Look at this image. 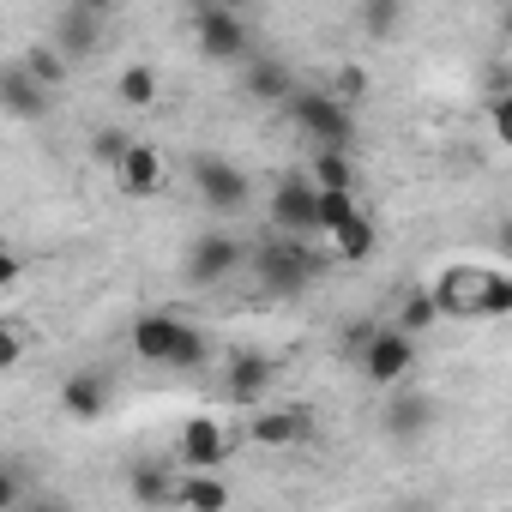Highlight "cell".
Masks as SVG:
<instances>
[{
  "label": "cell",
  "instance_id": "cell-1",
  "mask_svg": "<svg viewBox=\"0 0 512 512\" xmlns=\"http://www.w3.org/2000/svg\"><path fill=\"white\" fill-rule=\"evenodd\" d=\"M428 290H434L440 314H452V320H506L512 314V272H500V266L452 260Z\"/></svg>",
  "mask_w": 512,
  "mask_h": 512
},
{
  "label": "cell",
  "instance_id": "cell-2",
  "mask_svg": "<svg viewBox=\"0 0 512 512\" xmlns=\"http://www.w3.org/2000/svg\"><path fill=\"white\" fill-rule=\"evenodd\" d=\"M247 266H253V284L266 296H308L314 278L326 272V253L314 241H296V235H266Z\"/></svg>",
  "mask_w": 512,
  "mask_h": 512
},
{
  "label": "cell",
  "instance_id": "cell-3",
  "mask_svg": "<svg viewBox=\"0 0 512 512\" xmlns=\"http://www.w3.org/2000/svg\"><path fill=\"white\" fill-rule=\"evenodd\" d=\"M284 109H290V121H296L320 151H350V145H356V109H350L344 97H332V91H320V85H296Z\"/></svg>",
  "mask_w": 512,
  "mask_h": 512
},
{
  "label": "cell",
  "instance_id": "cell-4",
  "mask_svg": "<svg viewBox=\"0 0 512 512\" xmlns=\"http://www.w3.org/2000/svg\"><path fill=\"white\" fill-rule=\"evenodd\" d=\"M314 434H320V416L308 404H266V410H253L247 428H241V440L260 446V452H296Z\"/></svg>",
  "mask_w": 512,
  "mask_h": 512
},
{
  "label": "cell",
  "instance_id": "cell-5",
  "mask_svg": "<svg viewBox=\"0 0 512 512\" xmlns=\"http://www.w3.org/2000/svg\"><path fill=\"white\" fill-rule=\"evenodd\" d=\"M193 49L205 55V61H253V31H247V19L241 13H229V7H193Z\"/></svg>",
  "mask_w": 512,
  "mask_h": 512
},
{
  "label": "cell",
  "instance_id": "cell-6",
  "mask_svg": "<svg viewBox=\"0 0 512 512\" xmlns=\"http://www.w3.org/2000/svg\"><path fill=\"white\" fill-rule=\"evenodd\" d=\"M356 374H362L368 386H380V392H398V386L416 374V338L380 320V332H374L368 350L356 356Z\"/></svg>",
  "mask_w": 512,
  "mask_h": 512
},
{
  "label": "cell",
  "instance_id": "cell-7",
  "mask_svg": "<svg viewBox=\"0 0 512 512\" xmlns=\"http://www.w3.org/2000/svg\"><path fill=\"white\" fill-rule=\"evenodd\" d=\"M253 260V247L241 241V235H229V229H205V235H193V247H187V284L193 290H211V284H223V278H235L241 266Z\"/></svg>",
  "mask_w": 512,
  "mask_h": 512
},
{
  "label": "cell",
  "instance_id": "cell-8",
  "mask_svg": "<svg viewBox=\"0 0 512 512\" xmlns=\"http://www.w3.org/2000/svg\"><path fill=\"white\" fill-rule=\"evenodd\" d=\"M266 217H272V235H296V241H314L320 235V187L308 175H284L266 199Z\"/></svg>",
  "mask_w": 512,
  "mask_h": 512
},
{
  "label": "cell",
  "instance_id": "cell-9",
  "mask_svg": "<svg viewBox=\"0 0 512 512\" xmlns=\"http://www.w3.org/2000/svg\"><path fill=\"white\" fill-rule=\"evenodd\" d=\"M193 193L205 199V211L241 217L247 199H253V181H247V169H235V163H223V157H193Z\"/></svg>",
  "mask_w": 512,
  "mask_h": 512
},
{
  "label": "cell",
  "instance_id": "cell-10",
  "mask_svg": "<svg viewBox=\"0 0 512 512\" xmlns=\"http://www.w3.org/2000/svg\"><path fill=\"white\" fill-rule=\"evenodd\" d=\"M229 452H235V434H229L217 416H193V422H181V440H175L181 470H193V476H223Z\"/></svg>",
  "mask_w": 512,
  "mask_h": 512
},
{
  "label": "cell",
  "instance_id": "cell-11",
  "mask_svg": "<svg viewBox=\"0 0 512 512\" xmlns=\"http://www.w3.org/2000/svg\"><path fill=\"white\" fill-rule=\"evenodd\" d=\"M103 31H109V13L97 7V0H73V7H61L49 19V43L67 55V61H91L103 49Z\"/></svg>",
  "mask_w": 512,
  "mask_h": 512
},
{
  "label": "cell",
  "instance_id": "cell-12",
  "mask_svg": "<svg viewBox=\"0 0 512 512\" xmlns=\"http://www.w3.org/2000/svg\"><path fill=\"white\" fill-rule=\"evenodd\" d=\"M272 386H278V362H272L266 350H235V356H229V368H223V398H229V404L266 410Z\"/></svg>",
  "mask_w": 512,
  "mask_h": 512
},
{
  "label": "cell",
  "instance_id": "cell-13",
  "mask_svg": "<svg viewBox=\"0 0 512 512\" xmlns=\"http://www.w3.org/2000/svg\"><path fill=\"white\" fill-rule=\"evenodd\" d=\"M434 422H440V404H434L428 392H416V386H398V392H386V404H380V434L398 440V446L434 434Z\"/></svg>",
  "mask_w": 512,
  "mask_h": 512
},
{
  "label": "cell",
  "instance_id": "cell-14",
  "mask_svg": "<svg viewBox=\"0 0 512 512\" xmlns=\"http://www.w3.org/2000/svg\"><path fill=\"white\" fill-rule=\"evenodd\" d=\"M187 332H193V326H187L181 314H163V308H157V314H139V320L127 326V344H133V356H139V362L169 368V362H175V350L187 344Z\"/></svg>",
  "mask_w": 512,
  "mask_h": 512
},
{
  "label": "cell",
  "instance_id": "cell-15",
  "mask_svg": "<svg viewBox=\"0 0 512 512\" xmlns=\"http://www.w3.org/2000/svg\"><path fill=\"white\" fill-rule=\"evenodd\" d=\"M109 398H115V374H109V368H73V374L61 380V410H67L73 422L109 416Z\"/></svg>",
  "mask_w": 512,
  "mask_h": 512
},
{
  "label": "cell",
  "instance_id": "cell-16",
  "mask_svg": "<svg viewBox=\"0 0 512 512\" xmlns=\"http://www.w3.org/2000/svg\"><path fill=\"white\" fill-rule=\"evenodd\" d=\"M115 187H121L127 199H157V193L169 187V163H163V151L145 145V139H133V151L115 163Z\"/></svg>",
  "mask_w": 512,
  "mask_h": 512
},
{
  "label": "cell",
  "instance_id": "cell-17",
  "mask_svg": "<svg viewBox=\"0 0 512 512\" xmlns=\"http://www.w3.org/2000/svg\"><path fill=\"white\" fill-rule=\"evenodd\" d=\"M0 109H7L13 121H43V115H49V91L25 73V61H7V67H0Z\"/></svg>",
  "mask_w": 512,
  "mask_h": 512
},
{
  "label": "cell",
  "instance_id": "cell-18",
  "mask_svg": "<svg viewBox=\"0 0 512 512\" xmlns=\"http://www.w3.org/2000/svg\"><path fill=\"white\" fill-rule=\"evenodd\" d=\"M290 91H296L290 67H278V61H266V55H253V61L241 67V97H247V103H290Z\"/></svg>",
  "mask_w": 512,
  "mask_h": 512
},
{
  "label": "cell",
  "instance_id": "cell-19",
  "mask_svg": "<svg viewBox=\"0 0 512 512\" xmlns=\"http://www.w3.org/2000/svg\"><path fill=\"white\" fill-rule=\"evenodd\" d=\"M332 241V260H344V266H362V260H374V247H380V223L368 217V211H356L338 235H326Z\"/></svg>",
  "mask_w": 512,
  "mask_h": 512
},
{
  "label": "cell",
  "instance_id": "cell-20",
  "mask_svg": "<svg viewBox=\"0 0 512 512\" xmlns=\"http://www.w3.org/2000/svg\"><path fill=\"white\" fill-rule=\"evenodd\" d=\"M175 488H181V476H175L169 464H133V470H127V494H133L139 506H169Z\"/></svg>",
  "mask_w": 512,
  "mask_h": 512
},
{
  "label": "cell",
  "instance_id": "cell-21",
  "mask_svg": "<svg viewBox=\"0 0 512 512\" xmlns=\"http://www.w3.org/2000/svg\"><path fill=\"white\" fill-rule=\"evenodd\" d=\"M175 506H181V512H229V482H223V476H193V470H181Z\"/></svg>",
  "mask_w": 512,
  "mask_h": 512
},
{
  "label": "cell",
  "instance_id": "cell-22",
  "mask_svg": "<svg viewBox=\"0 0 512 512\" xmlns=\"http://www.w3.org/2000/svg\"><path fill=\"white\" fill-rule=\"evenodd\" d=\"M308 181H314L320 193H356V163H350V151H314Z\"/></svg>",
  "mask_w": 512,
  "mask_h": 512
},
{
  "label": "cell",
  "instance_id": "cell-23",
  "mask_svg": "<svg viewBox=\"0 0 512 512\" xmlns=\"http://www.w3.org/2000/svg\"><path fill=\"white\" fill-rule=\"evenodd\" d=\"M157 91H163V79H157V67H145V61L121 67V79H115V97H121L127 109H151Z\"/></svg>",
  "mask_w": 512,
  "mask_h": 512
},
{
  "label": "cell",
  "instance_id": "cell-24",
  "mask_svg": "<svg viewBox=\"0 0 512 512\" xmlns=\"http://www.w3.org/2000/svg\"><path fill=\"white\" fill-rule=\"evenodd\" d=\"M440 320V302H434V290H404V302H398V332H410V338H422L428 326Z\"/></svg>",
  "mask_w": 512,
  "mask_h": 512
},
{
  "label": "cell",
  "instance_id": "cell-25",
  "mask_svg": "<svg viewBox=\"0 0 512 512\" xmlns=\"http://www.w3.org/2000/svg\"><path fill=\"white\" fill-rule=\"evenodd\" d=\"M67 67H73V61H67L55 43H37V49H25V73H31L43 91H55V85L67 79Z\"/></svg>",
  "mask_w": 512,
  "mask_h": 512
},
{
  "label": "cell",
  "instance_id": "cell-26",
  "mask_svg": "<svg viewBox=\"0 0 512 512\" xmlns=\"http://www.w3.org/2000/svg\"><path fill=\"white\" fill-rule=\"evenodd\" d=\"M356 211H362V199H356V193H320V235H338Z\"/></svg>",
  "mask_w": 512,
  "mask_h": 512
},
{
  "label": "cell",
  "instance_id": "cell-27",
  "mask_svg": "<svg viewBox=\"0 0 512 512\" xmlns=\"http://www.w3.org/2000/svg\"><path fill=\"white\" fill-rule=\"evenodd\" d=\"M356 19H362V31H368V37H392V31L404 25V7H398V0H368Z\"/></svg>",
  "mask_w": 512,
  "mask_h": 512
},
{
  "label": "cell",
  "instance_id": "cell-28",
  "mask_svg": "<svg viewBox=\"0 0 512 512\" xmlns=\"http://www.w3.org/2000/svg\"><path fill=\"white\" fill-rule=\"evenodd\" d=\"M127 151H133V133H121V127H103V133H91V157H97V163H109V169H115Z\"/></svg>",
  "mask_w": 512,
  "mask_h": 512
},
{
  "label": "cell",
  "instance_id": "cell-29",
  "mask_svg": "<svg viewBox=\"0 0 512 512\" xmlns=\"http://www.w3.org/2000/svg\"><path fill=\"white\" fill-rule=\"evenodd\" d=\"M488 133H494V145H506V151H512V91L488 97Z\"/></svg>",
  "mask_w": 512,
  "mask_h": 512
},
{
  "label": "cell",
  "instance_id": "cell-30",
  "mask_svg": "<svg viewBox=\"0 0 512 512\" xmlns=\"http://www.w3.org/2000/svg\"><path fill=\"white\" fill-rule=\"evenodd\" d=\"M19 362H25V326H19V320H7V332H0V368L13 374Z\"/></svg>",
  "mask_w": 512,
  "mask_h": 512
},
{
  "label": "cell",
  "instance_id": "cell-31",
  "mask_svg": "<svg viewBox=\"0 0 512 512\" xmlns=\"http://www.w3.org/2000/svg\"><path fill=\"white\" fill-rule=\"evenodd\" d=\"M374 332H380V320H350V326H344V338H338V344H344V356L356 362V356L368 350V338H374Z\"/></svg>",
  "mask_w": 512,
  "mask_h": 512
},
{
  "label": "cell",
  "instance_id": "cell-32",
  "mask_svg": "<svg viewBox=\"0 0 512 512\" xmlns=\"http://www.w3.org/2000/svg\"><path fill=\"white\" fill-rule=\"evenodd\" d=\"M19 272H25V266H19V253H7V260H0V284L13 290V284H19Z\"/></svg>",
  "mask_w": 512,
  "mask_h": 512
},
{
  "label": "cell",
  "instance_id": "cell-33",
  "mask_svg": "<svg viewBox=\"0 0 512 512\" xmlns=\"http://www.w3.org/2000/svg\"><path fill=\"white\" fill-rule=\"evenodd\" d=\"M19 512H73V506H67V500H49V494H43V500H31V506H19Z\"/></svg>",
  "mask_w": 512,
  "mask_h": 512
},
{
  "label": "cell",
  "instance_id": "cell-34",
  "mask_svg": "<svg viewBox=\"0 0 512 512\" xmlns=\"http://www.w3.org/2000/svg\"><path fill=\"white\" fill-rule=\"evenodd\" d=\"M494 241H500V253H506V260H512V217H506V223L494 229Z\"/></svg>",
  "mask_w": 512,
  "mask_h": 512
},
{
  "label": "cell",
  "instance_id": "cell-35",
  "mask_svg": "<svg viewBox=\"0 0 512 512\" xmlns=\"http://www.w3.org/2000/svg\"><path fill=\"white\" fill-rule=\"evenodd\" d=\"M500 37H506V43H512V7H506V13H500Z\"/></svg>",
  "mask_w": 512,
  "mask_h": 512
},
{
  "label": "cell",
  "instance_id": "cell-36",
  "mask_svg": "<svg viewBox=\"0 0 512 512\" xmlns=\"http://www.w3.org/2000/svg\"><path fill=\"white\" fill-rule=\"evenodd\" d=\"M404 512H428V506H404Z\"/></svg>",
  "mask_w": 512,
  "mask_h": 512
}]
</instances>
